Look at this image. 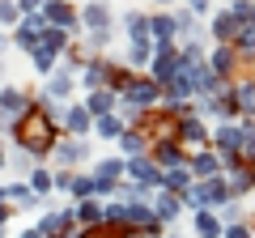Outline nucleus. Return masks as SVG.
<instances>
[{
	"instance_id": "nucleus-3",
	"label": "nucleus",
	"mask_w": 255,
	"mask_h": 238,
	"mask_svg": "<svg viewBox=\"0 0 255 238\" xmlns=\"http://www.w3.org/2000/svg\"><path fill=\"white\" fill-rule=\"evenodd\" d=\"M174 73H179V51L174 47H153V60H149V81L153 85H170Z\"/></svg>"
},
{
	"instance_id": "nucleus-26",
	"label": "nucleus",
	"mask_w": 255,
	"mask_h": 238,
	"mask_svg": "<svg viewBox=\"0 0 255 238\" xmlns=\"http://www.w3.org/2000/svg\"><path fill=\"white\" fill-rule=\"evenodd\" d=\"M111 77V64H102V60H85V73H81V81H85V90H98L102 81H107Z\"/></svg>"
},
{
	"instance_id": "nucleus-28",
	"label": "nucleus",
	"mask_w": 255,
	"mask_h": 238,
	"mask_svg": "<svg viewBox=\"0 0 255 238\" xmlns=\"http://www.w3.org/2000/svg\"><path fill=\"white\" fill-rule=\"evenodd\" d=\"M119 145H124L128 162H132V157H145V149H149V136H145V132H124V136H119Z\"/></svg>"
},
{
	"instance_id": "nucleus-46",
	"label": "nucleus",
	"mask_w": 255,
	"mask_h": 238,
	"mask_svg": "<svg viewBox=\"0 0 255 238\" xmlns=\"http://www.w3.org/2000/svg\"><path fill=\"white\" fill-rule=\"evenodd\" d=\"M0 204H9V200H4V187H0Z\"/></svg>"
},
{
	"instance_id": "nucleus-22",
	"label": "nucleus",
	"mask_w": 255,
	"mask_h": 238,
	"mask_svg": "<svg viewBox=\"0 0 255 238\" xmlns=\"http://www.w3.org/2000/svg\"><path fill=\"white\" fill-rule=\"evenodd\" d=\"M174 140H187V145H204L209 132H204L200 119H179V128H174Z\"/></svg>"
},
{
	"instance_id": "nucleus-49",
	"label": "nucleus",
	"mask_w": 255,
	"mask_h": 238,
	"mask_svg": "<svg viewBox=\"0 0 255 238\" xmlns=\"http://www.w3.org/2000/svg\"><path fill=\"white\" fill-rule=\"evenodd\" d=\"M132 238H140V234H132Z\"/></svg>"
},
{
	"instance_id": "nucleus-6",
	"label": "nucleus",
	"mask_w": 255,
	"mask_h": 238,
	"mask_svg": "<svg viewBox=\"0 0 255 238\" xmlns=\"http://www.w3.org/2000/svg\"><path fill=\"white\" fill-rule=\"evenodd\" d=\"M73 221L81 230H102V226H107V204H98L94 196H90V200H77L73 204Z\"/></svg>"
},
{
	"instance_id": "nucleus-25",
	"label": "nucleus",
	"mask_w": 255,
	"mask_h": 238,
	"mask_svg": "<svg viewBox=\"0 0 255 238\" xmlns=\"http://www.w3.org/2000/svg\"><path fill=\"white\" fill-rule=\"evenodd\" d=\"M226 183H230V196L238 200V196H247V192L255 187V174L247 170V166H238V170H230V174H226Z\"/></svg>"
},
{
	"instance_id": "nucleus-5",
	"label": "nucleus",
	"mask_w": 255,
	"mask_h": 238,
	"mask_svg": "<svg viewBox=\"0 0 255 238\" xmlns=\"http://www.w3.org/2000/svg\"><path fill=\"white\" fill-rule=\"evenodd\" d=\"M124 174L132 179V183L149 187V192H157V187H162V166H157V162H149V157H132Z\"/></svg>"
},
{
	"instance_id": "nucleus-39",
	"label": "nucleus",
	"mask_w": 255,
	"mask_h": 238,
	"mask_svg": "<svg viewBox=\"0 0 255 238\" xmlns=\"http://www.w3.org/2000/svg\"><path fill=\"white\" fill-rule=\"evenodd\" d=\"M43 4H47V0H17L21 17H38V13H43Z\"/></svg>"
},
{
	"instance_id": "nucleus-45",
	"label": "nucleus",
	"mask_w": 255,
	"mask_h": 238,
	"mask_svg": "<svg viewBox=\"0 0 255 238\" xmlns=\"http://www.w3.org/2000/svg\"><path fill=\"white\" fill-rule=\"evenodd\" d=\"M21 238H43V234H38V230H26V234H21Z\"/></svg>"
},
{
	"instance_id": "nucleus-15",
	"label": "nucleus",
	"mask_w": 255,
	"mask_h": 238,
	"mask_svg": "<svg viewBox=\"0 0 255 238\" xmlns=\"http://www.w3.org/2000/svg\"><path fill=\"white\" fill-rule=\"evenodd\" d=\"M68 90H73V68L64 64V68H55V73L47 77V94H43V98L47 102H64V98H68Z\"/></svg>"
},
{
	"instance_id": "nucleus-43",
	"label": "nucleus",
	"mask_w": 255,
	"mask_h": 238,
	"mask_svg": "<svg viewBox=\"0 0 255 238\" xmlns=\"http://www.w3.org/2000/svg\"><path fill=\"white\" fill-rule=\"evenodd\" d=\"M9 217H13V209H9V204H0V226H4Z\"/></svg>"
},
{
	"instance_id": "nucleus-27",
	"label": "nucleus",
	"mask_w": 255,
	"mask_h": 238,
	"mask_svg": "<svg viewBox=\"0 0 255 238\" xmlns=\"http://www.w3.org/2000/svg\"><path fill=\"white\" fill-rule=\"evenodd\" d=\"M38 47H43V51H51V55H64V47H68V34H64V30H55V26H47L43 30V38H38ZM34 47V51H38ZM30 51V55H34Z\"/></svg>"
},
{
	"instance_id": "nucleus-48",
	"label": "nucleus",
	"mask_w": 255,
	"mask_h": 238,
	"mask_svg": "<svg viewBox=\"0 0 255 238\" xmlns=\"http://www.w3.org/2000/svg\"><path fill=\"white\" fill-rule=\"evenodd\" d=\"M166 238H179V234H166Z\"/></svg>"
},
{
	"instance_id": "nucleus-8",
	"label": "nucleus",
	"mask_w": 255,
	"mask_h": 238,
	"mask_svg": "<svg viewBox=\"0 0 255 238\" xmlns=\"http://www.w3.org/2000/svg\"><path fill=\"white\" fill-rule=\"evenodd\" d=\"M149 204H153V217L162 221V226H170V221H179V213H183V196L166 192V187H157V196H153Z\"/></svg>"
},
{
	"instance_id": "nucleus-29",
	"label": "nucleus",
	"mask_w": 255,
	"mask_h": 238,
	"mask_svg": "<svg viewBox=\"0 0 255 238\" xmlns=\"http://www.w3.org/2000/svg\"><path fill=\"white\" fill-rule=\"evenodd\" d=\"M234 51H243V55H255V17H247L243 26H238V38H234Z\"/></svg>"
},
{
	"instance_id": "nucleus-34",
	"label": "nucleus",
	"mask_w": 255,
	"mask_h": 238,
	"mask_svg": "<svg viewBox=\"0 0 255 238\" xmlns=\"http://www.w3.org/2000/svg\"><path fill=\"white\" fill-rule=\"evenodd\" d=\"M221 217V226H238V221H243V200H234V196H230L226 204H221V209H213Z\"/></svg>"
},
{
	"instance_id": "nucleus-37",
	"label": "nucleus",
	"mask_w": 255,
	"mask_h": 238,
	"mask_svg": "<svg viewBox=\"0 0 255 238\" xmlns=\"http://www.w3.org/2000/svg\"><path fill=\"white\" fill-rule=\"evenodd\" d=\"M68 192L77 196V200H90L94 196V174H73V187Z\"/></svg>"
},
{
	"instance_id": "nucleus-44",
	"label": "nucleus",
	"mask_w": 255,
	"mask_h": 238,
	"mask_svg": "<svg viewBox=\"0 0 255 238\" xmlns=\"http://www.w3.org/2000/svg\"><path fill=\"white\" fill-rule=\"evenodd\" d=\"M4 51H9V38H4V30H0V55H4Z\"/></svg>"
},
{
	"instance_id": "nucleus-30",
	"label": "nucleus",
	"mask_w": 255,
	"mask_h": 238,
	"mask_svg": "<svg viewBox=\"0 0 255 238\" xmlns=\"http://www.w3.org/2000/svg\"><path fill=\"white\" fill-rule=\"evenodd\" d=\"M94 132H98V136H107V140H115V136H124V119L119 115H102V119H94Z\"/></svg>"
},
{
	"instance_id": "nucleus-18",
	"label": "nucleus",
	"mask_w": 255,
	"mask_h": 238,
	"mask_svg": "<svg viewBox=\"0 0 255 238\" xmlns=\"http://www.w3.org/2000/svg\"><path fill=\"white\" fill-rule=\"evenodd\" d=\"M191 226H196V238H221V234H226V226H221V217H217L213 209L196 213V217H191Z\"/></svg>"
},
{
	"instance_id": "nucleus-1",
	"label": "nucleus",
	"mask_w": 255,
	"mask_h": 238,
	"mask_svg": "<svg viewBox=\"0 0 255 238\" xmlns=\"http://www.w3.org/2000/svg\"><path fill=\"white\" fill-rule=\"evenodd\" d=\"M13 140H17V149H26L30 157H43L47 149H55V132H51V119H47L43 102L30 107L26 115L13 123Z\"/></svg>"
},
{
	"instance_id": "nucleus-14",
	"label": "nucleus",
	"mask_w": 255,
	"mask_h": 238,
	"mask_svg": "<svg viewBox=\"0 0 255 238\" xmlns=\"http://www.w3.org/2000/svg\"><path fill=\"white\" fill-rule=\"evenodd\" d=\"M55 162L60 166H73V162H81V157H90V140H77V136H68V140H55Z\"/></svg>"
},
{
	"instance_id": "nucleus-20",
	"label": "nucleus",
	"mask_w": 255,
	"mask_h": 238,
	"mask_svg": "<svg viewBox=\"0 0 255 238\" xmlns=\"http://www.w3.org/2000/svg\"><path fill=\"white\" fill-rule=\"evenodd\" d=\"M187 166H191V174H196L200 183H204V179H217V174H221V157H217V153H196Z\"/></svg>"
},
{
	"instance_id": "nucleus-41",
	"label": "nucleus",
	"mask_w": 255,
	"mask_h": 238,
	"mask_svg": "<svg viewBox=\"0 0 255 238\" xmlns=\"http://www.w3.org/2000/svg\"><path fill=\"white\" fill-rule=\"evenodd\" d=\"M221 238H251V230L238 221V226H226V234H221Z\"/></svg>"
},
{
	"instance_id": "nucleus-12",
	"label": "nucleus",
	"mask_w": 255,
	"mask_h": 238,
	"mask_svg": "<svg viewBox=\"0 0 255 238\" xmlns=\"http://www.w3.org/2000/svg\"><path fill=\"white\" fill-rule=\"evenodd\" d=\"M43 21H47V26H55V30H64V34H68V30L77 26V13L68 9L64 0H47V4H43Z\"/></svg>"
},
{
	"instance_id": "nucleus-23",
	"label": "nucleus",
	"mask_w": 255,
	"mask_h": 238,
	"mask_svg": "<svg viewBox=\"0 0 255 238\" xmlns=\"http://www.w3.org/2000/svg\"><path fill=\"white\" fill-rule=\"evenodd\" d=\"M153 162L157 166H166V170H170V166H183V149H179V140H162V145L153 149Z\"/></svg>"
},
{
	"instance_id": "nucleus-32",
	"label": "nucleus",
	"mask_w": 255,
	"mask_h": 238,
	"mask_svg": "<svg viewBox=\"0 0 255 238\" xmlns=\"http://www.w3.org/2000/svg\"><path fill=\"white\" fill-rule=\"evenodd\" d=\"M243 140H238V157L243 162H255V123H238Z\"/></svg>"
},
{
	"instance_id": "nucleus-10",
	"label": "nucleus",
	"mask_w": 255,
	"mask_h": 238,
	"mask_svg": "<svg viewBox=\"0 0 255 238\" xmlns=\"http://www.w3.org/2000/svg\"><path fill=\"white\" fill-rule=\"evenodd\" d=\"M238 26H243V21H238V17H234V13H230V9H221L217 17H213L209 34L217 38V47H234V38H238Z\"/></svg>"
},
{
	"instance_id": "nucleus-4",
	"label": "nucleus",
	"mask_w": 255,
	"mask_h": 238,
	"mask_svg": "<svg viewBox=\"0 0 255 238\" xmlns=\"http://www.w3.org/2000/svg\"><path fill=\"white\" fill-rule=\"evenodd\" d=\"M26 111H30L26 107V94H21L17 85H4V90H0V128H13Z\"/></svg>"
},
{
	"instance_id": "nucleus-50",
	"label": "nucleus",
	"mask_w": 255,
	"mask_h": 238,
	"mask_svg": "<svg viewBox=\"0 0 255 238\" xmlns=\"http://www.w3.org/2000/svg\"><path fill=\"white\" fill-rule=\"evenodd\" d=\"M0 238H4V234H0Z\"/></svg>"
},
{
	"instance_id": "nucleus-7",
	"label": "nucleus",
	"mask_w": 255,
	"mask_h": 238,
	"mask_svg": "<svg viewBox=\"0 0 255 238\" xmlns=\"http://www.w3.org/2000/svg\"><path fill=\"white\" fill-rule=\"evenodd\" d=\"M111 21H115V13H111L107 0H90L81 9V26L90 30V34H98V30H111Z\"/></svg>"
},
{
	"instance_id": "nucleus-21",
	"label": "nucleus",
	"mask_w": 255,
	"mask_h": 238,
	"mask_svg": "<svg viewBox=\"0 0 255 238\" xmlns=\"http://www.w3.org/2000/svg\"><path fill=\"white\" fill-rule=\"evenodd\" d=\"M4 200H9V204H17V213H26V209H38V196L30 192L26 183H9V187H4Z\"/></svg>"
},
{
	"instance_id": "nucleus-9",
	"label": "nucleus",
	"mask_w": 255,
	"mask_h": 238,
	"mask_svg": "<svg viewBox=\"0 0 255 238\" xmlns=\"http://www.w3.org/2000/svg\"><path fill=\"white\" fill-rule=\"evenodd\" d=\"M43 30H47L43 13H38V17H21V21H17V34H13V43H17L21 51H34L38 38H43Z\"/></svg>"
},
{
	"instance_id": "nucleus-36",
	"label": "nucleus",
	"mask_w": 255,
	"mask_h": 238,
	"mask_svg": "<svg viewBox=\"0 0 255 238\" xmlns=\"http://www.w3.org/2000/svg\"><path fill=\"white\" fill-rule=\"evenodd\" d=\"M149 60H153V43H132L128 47V64H149Z\"/></svg>"
},
{
	"instance_id": "nucleus-2",
	"label": "nucleus",
	"mask_w": 255,
	"mask_h": 238,
	"mask_svg": "<svg viewBox=\"0 0 255 238\" xmlns=\"http://www.w3.org/2000/svg\"><path fill=\"white\" fill-rule=\"evenodd\" d=\"M157 98H162V85H153V81L145 77V81H132L124 94H119V107H124L128 115H140V111L157 107Z\"/></svg>"
},
{
	"instance_id": "nucleus-31",
	"label": "nucleus",
	"mask_w": 255,
	"mask_h": 238,
	"mask_svg": "<svg viewBox=\"0 0 255 238\" xmlns=\"http://www.w3.org/2000/svg\"><path fill=\"white\" fill-rule=\"evenodd\" d=\"M209 68H213L217 77H226L230 68H234V47H217V51L209 55Z\"/></svg>"
},
{
	"instance_id": "nucleus-47",
	"label": "nucleus",
	"mask_w": 255,
	"mask_h": 238,
	"mask_svg": "<svg viewBox=\"0 0 255 238\" xmlns=\"http://www.w3.org/2000/svg\"><path fill=\"white\" fill-rule=\"evenodd\" d=\"M157 4H170V0H157Z\"/></svg>"
},
{
	"instance_id": "nucleus-35",
	"label": "nucleus",
	"mask_w": 255,
	"mask_h": 238,
	"mask_svg": "<svg viewBox=\"0 0 255 238\" xmlns=\"http://www.w3.org/2000/svg\"><path fill=\"white\" fill-rule=\"evenodd\" d=\"M55 187V174H47V170H30V192L34 196H47Z\"/></svg>"
},
{
	"instance_id": "nucleus-13",
	"label": "nucleus",
	"mask_w": 255,
	"mask_h": 238,
	"mask_svg": "<svg viewBox=\"0 0 255 238\" xmlns=\"http://www.w3.org/2000/svg\"><path fill=\"white\" fill-rule=\"evenodd\" d=\"M162 187L174 196H187L191 187H196V174H191V166H170V170H162Z\"/></svg>"
},
{
	"instance_id": "nucleus-19",
	"label": "nucleus",
	"mask_w": 255,
	"mask_h": 238,
	"mask_svg": "<svg viewBox=\"0 0 255 238\" xmlns=\"http://www.w3.org/2000/svg\"><path fill=\"white\" fill-rule=\"evenodd\" d=\"M238 140H243V132H238L234 123H221V128L213 132V145L221 149V157H238Z\"/></svg>"
},
{
	"instance_id": "nucleus-33",
	"label": "nucleus",
	"mask_w": 255,
	"mask_h": 238,
	"mask_svg": "<svg viewBox=\"0 0 255 238\" xmlns=\"http://www.w3.org/2000/svg\"><path fill=\"white\" fill-rule=\"evenodd\" d=\"M170 17H174V34L179 38H196V13L179 9V13H170Z\"/></svg>"
},
{
	"instance_id": "nucleus-17",
	"label": "nucleus",
	"mask_w": 255,
	"mask_h": 238,
	"mask_svg": "<svg viewBox=\"0 0 255 238\" xmlns=\"http://www.w3.org/2000/svg\"><path fill=\"white\" fill-rule=\"evenodd\" d=\"M64 123H68V132H73L77 140H85V136H90V128H94V115L85 111V102H81V107H68Z\"/></svg>"
},
{
	"instance_id": "nucleus-42",
	"label": "nucleus",
	"mask_w": 255,
	"mask_h": 238,
	"mask_svg": "<svg viewBox=\"0 0 255 238\" xmlns=\"http://www.w3.org/2000/svg\"><path fill=\"white\" fill-rule=\"evenodd\" d=\"M213 0H187V13H209Z\"/></svg>"
},
{
	"instance_id": "nucleus-38",
	"label": "nucleus",
	"mask_w": 255,
	"mask_h": 238,
	"mask_svg": "<svg viewBox=\"0 0 255 238\" xmlns=\"http://www.w3.org/2000/svg\"><path fill=\"white\" fill-rule=\"evenodd\" d=\"M17 21H21V9L13 0H0V26H17Z\"/></svg>"
},
{
	"instance_id": "nucleus-11",
	"label": "nucleus",
	"mask_w": 255,
	"mask_h": 238,
	"mask_svg": "<svg viewBox=\"0 0 255 238\" xmlns=\"http://www.w3.org/2000/svg\"><path fill=\"white\" fill-rule=\"evenodd\" d=\"M174 17L170 13H153V17H149V43L153 47H174Z\"/></svg>"
},
{
	"instance_id": "nucleus-16",
	"label": "nucleus",
	"mask_w": 255,
	"mask_h": 238,
	"mask_svg": "<svg viewBox=\"0 0 255 238\" xmlns=\"http://www.w3.org/2000/svg\"><path fill=\"white\" fill-rule=\"evenodd\" d=\"M115 107H119V98L111 90H94V94H85V111H90L94 119H102V115H115Z\"/></svg>"
},
{
	"instance_id": "nucleus-40",
	"label": "nucleus",
	"mask_w": 255,
	"mask_h": 238,
	"mask_svg": "<svg viewBox=\"0 0 255 238\" xmlns=\"http://www.w3.org/2000/svg\"><path fill=\"white\" fill-rule=\"evenodd\" d=\"M111 38H115V34H111V30H98V34H90V38H85V43H90L94 51H102V47H107Z\"/></svg>"
},
{
	"instance_id": "nucleus-24",
	"label": "nucleus",
	"mask_w": 255,
	"mask_h": 238,
	"mask_svg": "<svg viewBox=\"0 0 255 238\" xmlns=\"http://www.w3.org/2000/svg\"><path fill=\"white\" fill-rule=\"evenodd\" d=\"M234 111L238 115H255V81H238L234 85Z\"/></svg>"
}]
</instances>
